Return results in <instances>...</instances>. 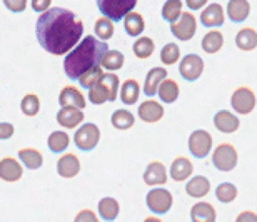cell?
<instances>
[{
	"label": "cell",
	"mask_w": 257,
	"mask_h": 222,
	"mask_svg": "<svg viewBox=\"0 0 257 222\" xmlns=\"http://www.w3.org/2000/svg\"><path fill=\"white\" fill-rule=\"evenodd\" d=\"M239 161V154L232 144H220L214 149L212 154V164L215 169H219L220 172H230L235 169Z\"/></svg>",
	"instance_id": "4"
},
{
	"label": "cell",
	"mask_w": 257,
	"mask_h": 222,
	"mask_svg": "<svg viewBox=\"0 0 257 222\" xmlns=\"http://www.w3.org/2000/svg\"><path fill=\"white\" fill-rule=\"evenodd\" d=\"M194 172V166L192 162L189 161L187 157H177L172 161L171 166V177L176 180V182H182V180H187V177H191Z\"/></svg>",
	"instance_id": "21"
},
{
	"label": "cell",
	"mask_w": 257,
	"mask_h": 222,
	"mask_svg": "<svg viewBox=\"0 0 257 222\" xmlns=\"http://www.w3.org/2000/svg\"><path fill=\"white\" fill-rule=\"evenodd\" d=\"M4 5L10 10V12L20 14V12H24L25 7H27V0H4Z\"/></svg>",
	"instance_id": "43"
},
{
	"label": "cell",
	"mask_w": 257,
	"mask_h": 222,
	"mask_svg": "<svg viewBox=\"0 0 257 222\" xmlns=\"http://www.w3.org/2000/svg\"><path fill=\"white\" fill-rule=\"evenodd\" d=\"M154 40L151 37H139L132 45V52L137 59H149L154 54Z\"/></svg>",
	"instance_id": "32"
},
{
	"label": "cell",
	"mask_w": 257,
	"mask_h": 222,
	"mask_svg": "<svg viewBox=\"0 0 257 222\" xmlns=\"http://www.w3.org/2000/svg\"><path fill=\"white\" fill-rule=\"evenodd\" d=\"M159 97H161L162 102H166V104H174V102L177 100L179 97V85L176 80L172 79H166L159 87Z\"/></svg>",
	"instance_id": "30"
},
{
	"label": "cell",
	"mask_w": 257,
	"mask_h": 222,
	"mask_svg": "<svg viewBox=\"0 0 257 222\" xmlns=\"http://www.w3.org/2000/svg\"><path fill=\"white\" fill-rule=\"evenodd\" d=\"M224 20H225V14L220 4H210L200 14V24L209 29L220 27V25H224Z\"/></svg>",
	"instance_id": "11"
},
{
	"label": "cell",
	"mask_w": 257,
	"mask_h": 222,
	"mask_svg": "<svg viewBox=\"0 0 257 222\" xmlns=\"http://www.w3.org/2000/svg\"><path fill=\"white\" fill-rule=\"evenodd\" d=\"M57 172L60 177L72 179L80 172V161L75 154H65L59 159L57 162Z\"/></svg>",
	"instance_id": "17"
},
{
	"label": "cell",
	"mask_w": 257,
	"mask_h": 222,
	"mask_svg": "<svg viewBox=\"0 0 257 222\" xmlns=\"http://www.w3.org/2000/svg\"><path fill=\"white\" fill-rule=\"evenodd\" d=\"M47 144H49V149L54 154H60V152H64L67 147H69L70 137H69V134L64 132V131H55V132H52L49 136Z\"/></svg>",
	"instance_id": "31"
},
{
	"label": "cell",
	"mask_w": 257,
	"mask_h": 222,
	"mask_svg": "<svg viewBox=\"0 0 257 222\" xmlns=\"http://www.w3.org/2000/svg\"><path fill=\"white\" fill-rule=\"evenodd\" d=\"M166 79H167L166 69H162V67H154V69H151L146 75V82H144V94L147 97H154Z\"/></svg>",
	"instance_id": "14"
},
{
	"label": "cell",
	"mask_w": 257,
	"mask_h": 222,
	"mask_svg": "<svg viewBox=\"0 0 257 222\" xmlns=\"http://www.w3.org/2000/svg\"><path fill=\"white\" fill-rule=\"evenodd\" d=\"M112 126L115 129H119V131H127V129H131L134 126V116L128 110H115L112 114Z\"/></svg>",
	"instance_id": "37"
},
{
	"label": "cell",
	"mask_w": 257,
	"mask_h": 222,
	"mask_svg": "<svg viewBox=\"0 0 257 222\" xmlns=\"http://www.w3.org/2000/svg\"><path fill=\"white\" fill-rule=\"evenodd\" d=\"M14 131H15V127L12 126V124H9V122H0V139H2V141L12 137V136H14Z\"/></svg>",
	"instance_id": "46"
},
{
	"label": "cell",
	"mask_w": 257,
	"mask_h": 222,
	"mask_svg": "<svg viewBox=\"0 0 257 222\" xmlns=\"http://www.w3.org/2000/svg\"><path fill=\"white\" fill-rule=\"evenodd\" d=\"M217 212H215L214 205L209 202H197L191 209V220L192 222H215Z\"/></svg>",
	"instance_id": "23"
},
{
	"label": "cell",
	"mask_w": 257,
	"mask_h": 222,
	"mask_svg": "<svg viewBox=\"0 0 257 222\" xmlns=\"http://www.w3.org/2000/svg\"><path fill=\"white\" fill-rule=\"evenodd\" d=\"M144 182L147 185H164L167 182V170L164 167L162 162L154 161L151 164H147L146 170H144Z\"/></svg>",
	"instance_id": "13"
},
{
	"label": "cell",
	"mask_w": 257,
	"mask_h": 222,
	"mask_svg": "<svg viewBox=\"0 0 257 222\" xmlns=\"http://www.w3.org/2000/svg\"><path fill=\"white\" fill-rule=\"evenodd\" d=\"M124 62H125V57L119 50H109L105 55H104V60H102V67L109 72H114V70H119L124 67Z\"/></svg>",
	"instance_id": "35"
},
{
	"label": "cell",
	"mask_w": 257,
	"mask_h": 222,
	"mask_svg": "<svg viewBox=\"0 0 257 222\" xmlns=\"http://www.w3.org/2000/svg\"><path fill=\"white\" fill-rule=\"evenodd\" d=\"M20 110H22L27 117L37 116L39 110H40V99L35 94L24 95L22 102H20Z\"/></svg>",
	"instance_id": "38"
},
{
	"label": "cell",
	"mask_w": 257,
	"mask_h": 222,
	"mask_svg": "<svg viewBox=\"0 0 257 222\" xmlns=\"http://www.w3.org/2000/svg\"><path fill=\"white\" fill-rule=\"evenodd\" d=\"M30 4H32V9L35 10V12L44 14V12H47V10L50 9L52 0H32Z\"/></svg>",
	"instance_id": "45"
},
{
	"label": "cell",
	"mask_w": 257,
	"mask_h": 222,
	"mask_svg": "<svg viewBox=\"0 0 257 222\" xmlns=\"http://www.w3.org/2000/svg\"><path fill=\"white\" fill-rule=\"evenodd\" d=\"M209 0H186V4H187V7L191 9V10H199V9H202L204 5H207Z\"/></svg>",
	"instance_id": "48"
},
{
	"label": "cell",
	"mask_w": 257,
	"mask_h": 222,
	"mask_svg": "<svg viewBox=\"0 0 257 222\" xmlns=\"http://www.w3.org/2000/svg\"><path fill=\"white\" fill-rule=\"evenodd\" d=\"M89 100L94 105H102V104H105V102H109V94H107V90L104 89V85L99 84V85H95L94 89H90Z\"/></svg>",
	"instance_id": "42"
},
{
	"label": "cell",
	"mask_w": 257,
	"mask_h": 222,
	"mask_svg": "<svg viewBox=\"0 0 257 222\" xmlns=\"http://www.w3.org/2000/svg\"><path fill=\"white\" fill-rule=\"evenodd\" d=\"M235 222H257V214L252 210H244L237 215Z\"/></svg>",
	"instance_id": "47"
},
{
	"label": "cell",
	"mask_w": 257,
	"mask_h": 222,
	"mask_svg": "<svg viewBox=\"0 0 257 222\" xmlns=\"http://www.w3.org/2000/svg\"><path fill=\"white\" fill-rule=\"evenodd\" d=\"M59 104L62 105V109H64V107H74V109L84 110L85 105H87V102H85L84 94H82L79 89H75V87L69 85V87H64L62 92H60Z\"/></svg>",
	"instance_id": "12"
},
{
	"label": "cell",
	"mask_w": 257,
	"mask_h": 222,
	"mask_svg": "<svg viewBox=\"0 0 257 222\" xmlns=\"http://www.w3.org/2000/svg\"><path fill=\"white\" fill-rule=\"evenodd\" d=\"M179 59H181V49H179V45H176L174 42L164 45V49L161 50L162 64L172 65V64H176V62H179Z\"/></svg>",
	"instance_id": "40"
},
{
	"label": "cell",
	"mask_w": 257,
	"mask_h": 222,
	"mask_svg": "<svg viewBox=\"0 0 257 222\" xmlns=\"http://www.w3.org/2000/svg\"><path fill=\"white\" fill-rule=\"evenodd\" d=\"M186 192L187 195H191L194 199H202L210 192V182L207 177L204 175H195L186 185Z\"/></svg>",
	"instance_id": "22"
},
{
	"label": "cell",
	"mask_w": 257,
	"mask_h": 222,
	"mask_svg": "<svg viewBox=\"0 0 257 222\" xmlns=\"http://www.w3.org/2000/svg\"><path fill=\"white\" fill-rule=\"evenodd\" d=\"M17 156L20 159V162H22L24 166L27 167V169H30V170L40 169V167H42V164H44L42 152H39L37 149H34V147L20 149Z\"/></svg>",
	"instance_id": "24"
},
{
	"label": "cell",
	"mask_w": 257,
	"mask_h": 222,
	"mask_svg": "<svg viewBox=\"0 0 257 222\" xmlns=\"http://www.w3.org/2000/svg\"><path fill=\"white\" fill-rule=\"evenodd\" d=\"M214 126L215 129H219L220 132L224 134H232L239 129L240 121L235 114L229 112V110H219L214 116Z\"/></svg>",
	"instance_id": "15"
},
{
	"label": "cell",
	"mask_w": 257,
	"mask_h": 222,
	"mask_svg": "<svg viewBox=\"0 0 257 222\" xmlns=\"http://www.w3.org/2000/svg\"><path fill=\"white\" fill-rule=\"evenodd\" d=\"M124 25H125V32L131 35V37H137L144 32L146 29V22H144V17L139 12H131L124 19Z\"/></svg>",
	"instance_id": "29"
},
{
	"label": "cell",
	"mask_w": 257,
	"mask_h": 222,
	"mask_svg": "<svg viewBox=\"0 0 257 222\" xmlns=\"http://www.w3.org/2000/svg\"><path fill=\"white\" fill-rule=\"evenodd\" d=\"M210 149H212V136L207 131H194L191 136H189V151L194 157L197 159H204L209 156Z\"/></svg>",
	"instance_id": "8"
},
{
	"label": "cell",
	"mask_w": 257,
	"mask_h": 222,
	"mask_svg": "<svg viewBox=\"0 0 257 222\" xmlns=\"http://www.w3.org/2000/svg\"><path fill=\"white\" fill-rule=\"evenodd\" d=\"M144 222H162L159 217H147V219H144Z\"/></svg>",
	"instance_id": "49"
},
{
	"label": "cell",
	"mask_w": 257,
	"mask_h": 222,
	"mask_svg": "<svg viewBox=\"0 0 257 222\" xmlns=\"http://www.w3.org/2000/svg\"><path fill=\"white\" fill-rule=\"evenodd\" d=\"M146 204L151 212L157 215H164L172 207V195L166 189H152L151 192L147 194Z\"/></svg>",
	"instance_id": "6"
},
{
	"label": "cell",
	"mask_w": 257,
	"mask_h": 222,
	"mask_svg": "<svg viewBox=\"0 0 257 222\" xmlns=\"http://www.w3.org/2000/svg\"><path fill=\"white\" fill-rule=\"evenodd\" d=\"M104 72H102V69L100 67H95V69H92V70H89L87 74H84L79 79V82H80V87L82 89H94L95 85H99L100 84V80L104 79Z\"/></svg>",
	"instance_id": "36"
},
{
	"label": "cell",
	"mask_w": 257,
	"mask_h": 222,
	"mask_svg": "<svg viewBox=\"0 0 257 222\" xmlns=\"http://www.w3.org/2000/svg\"><path fill=\"white\" fill-rule=\"evenodd\" d=\"M250 14V4L249 0H229L227 4V17L230 22L240 24L249 17Z\"/></svg>",
	"instance_id": "19"
},
{
	"label": "cell",
	"mask_w": 257,
	"mask_h": 222,
	"mask_svg": "<svg viewBox=\"0 0 257 222\" xmlns=\"http://www.w3.org/2000/svg\"><path fill=\"white\" fill-rule=\"evenodd\" d=\"M84 112L80 109H74V107H64L57 112V122L65 129H74L80 126V122L84 121Z\"/></svg>",
	"instance_id": "20"
},
{
	"label": "cell",
	"mask_w": 257,
	"mask_h": 222,
	"mask_svg": "<svg viewBox=\"0 0 257 222\" xmlns=\"http://www.w3.org/2000/svg\"><path fill=\"white\" fill-rule=\"evenodd\" d=\"M255 94L249 87H239V89L234 90L232 97H230V105L232 109L240 114V116H245V114H250L255 109Z\"/></svg>",
	"instance_id": "7"
},
{
	"label": "cell",
	"mask_w": 257,
	"mask_h": 222,
	"mask_svg": "<svg viewBox=\"0 0 257 222\" xmlns=\"http://www.w3.org/2000/svg\"><path fill=\"white\" fill-rule=\"evenodd\" d=\"M235 45H237L240 50H244V52L254 50L257 47V32L250 27L240 29L237 35H235Z\"/></svg>",
	"instance_id": "25"
},
{
	"label": "cell",
	"mask_w": 257,
	"mask_h": 222,
	"mask_svg": "<svg viewBox=\"0 0 257 222\" xmlns=\"http://www.w3.org/2000/svg\"><path fill=\"white\" fill-rule=\"evenodd\" d=\"M137 116L141 117V121H144V122L154 124L164 117V107L156 100H146L139 105Z\"/></svg>",
	"instance_id": "16"
},
{
	"label": "cell",
	"mask_w": 257,
	"mask_h": 222,
	"mask_svg": "<svg viewBox=\"0 0 257 222\" xmlns=\"http://www.w3.org/2000/svg\"><path fill=\"white\" fill-rule=\"evenodd\" d=\"M119 212H120V205L117 202V199L114 197H104L99 202V214L100 217L107 220V222H112L119 217Z\"/></svg>",
	"instance_id": "26"
},
{
	"label": "cell",
	"mask_w": 257,
	"mask_h": 222,
	"mask_svg": "<svg viewBox=\"0 0 257 222\" xmlns=\"http://www.w3.org/2000/svg\"><path fill=\"white\" fill-rule=\"evenodd\" d=\"M224 45V35L219 30H210L204 35L202 39V49L207 54H217Z\"/></svg>",
	"instance_id": "28"
},
{
	"label": "cell",
	"mask_w": 257,
	"mask_h": 222,
	"mask_svg": "<svg viewBox=\"0 0 257 222\" xmlns=\"http://www.w3.org/2000/svg\"><path fill=\"white\" fill-rule=\"evenodd\" d=\"M237 195H239L237 187L230 182L220 184V185H217V189H215V197H217L219 202H222V204L234 202V200L237 199Z\"/></svg>",
	"instance_id": "34"
},
{
	"label": "cell",
	"mask_w": 257,
	"mask_h": 222,
	"mask_svg": "<svg viewBox=\"0 0 257 222\" xmlns=\"http://www.w3.org/2000/svg\"><path fill=\"white\" fill-rule=\"evenodd\" d=\"M24 169L20 166L19 161H15L12 157H4L0 161V177H2L5 182H17V180L22 177Z\"/></svg>",
	"instance_id": "18"
},
{
	"label": "cell",
	"mask_w": 257,
	"mask_h": 222,
	"mask_svg": "<svg viewBox=\"0 0 257 222\" xmlns=\"http://www.w3.org/2000/svg\"><path fill=\"white\" fill-rule=\"evenodd\" d=\"M109 52V45L94 35H87L82 42L67 54L64 60V70L70 80H79L82 75L95 67H102L104 55Z\"/></svg>",
	"instance_id": "2"
},
{
	"label": "cell",
	"mask_w": 257,
	"mask_h": 222,
	"mask_svg": "<svg viewBox=\"0 0 257 222\" xmlns=\"http://www.w3.org/2000/svg\"><path fill=\"white\" fill-rule=\"evenodd\" d=\"M195 29H197V20H195V17L191 12H182L181 19L177 22L171 24V32L179 40H182V42H187V40H191L194 37Z\"/></svg>",
	"instance_id": "9"
},
{
	"label": "cell",
	"mask_w": 257,
	"mask_h": 222,
	"mask_svg": "<svg viewBox=\"0 0 257 222\" xmlns=\"http://www.w3.org/2000/svg\"><path fill=\"white\" fill-rule=\"evenodd\" d=\"M139 94H141V85H139L137 80L128 79L122 84L120 89V100L124 102L125 105H134L139 99Z\"/></svg>",
	"instance_id": "27"
},
{
	"label": "cell",
	"mask_w": 257,
	"mask_h": 222,
	"mask_svg": "<svg viewBox=\"0 0 257 222\" xmlns=\"http://www.w3.org/2000/svg\"><path fill=\"white\" fill-rule=\"evenodd\" d=\"M95 34L99 35L100 40H109L114 35V22L107 17H100L95 22Z\"/></svg>",
	"instance_id": "41"
},
{
	"label": "cell",
	"mask_w": 257,
	"mask_h": 222,
	"mask_svg": "<svg viewBox=\"0 0 257 222\" xmlns=\"http://www.w3.org/2000/svg\"><path fill=\"white\" fill-rule=\"evenodd\" d=\"M100 141V129L95 124H84L80 129L75 131L74 142L75 146L84 152H90L92 149L97 147V144Z\"/></svg>",
	"instance_id": "5"
},
{
	"label": "cell",
	"mask_w": 257,
	"mask_h": 222,
	"mask_svg": "<svg viewBox=\"0 0 257 222\" xmlns=\"http://www.w3.org/2000/svg\"><path fill=\"white\" fill-rule=\"evenodd\" d=\"M179 72L184 80L195 82L204 72V60L197 54H189L179 64Z\"/></svg>",
	"instance_id": "10"
},
{
	"label": "cell",
	"mask_w": 257,
	"mask_h": 222,
	"mask_svg": "<svg viewBox=\"0 0 257 222\" xmlns=\"http://www.w3.org/2000/svg\"><path fill=\"white\" fill-rule=\"evenodd\" d=\"M182 15V0H167L162 7V19L169 24H174Z\"/></svg>",
	"instance_id": "33"
},
{
	"label": "cell",
	"mask_w": 257,
	"mask_h": 222,
	"mask_svg": "<svg viewBox=\"0 0 257 222\" xmlns=\"http://www.w3.org/2000/svg\"><path fill=\"white\" fill-rule=\"evenodd\" d=\"M74 222H99V217L95 215L94 210L84 209V210H80V212L75 215Z\"/></svg>",
	"instance_id": "44"
},
{
	"label": "cell",
	"mask_w": 257,
	"mask_h": 222,
	"mask_svg": "<svg viewBox=\"0 0 257 222\" xmlns=\"http://www.w3.org/2000/svg\"><path fill=\"white\" fill-rule=\"evenodd\" d=\"M100 84L104 85V89L109 94V102H115L117 97H119V77L115 74H105Z\"/></svg>",
	"instance_id": "39"
},
{
	"label": "cell",
	"mask_w": 257,
	"mask_h": 222,
	"mask_svg": "<svg viewBox=\"0 0 257 222\" xmlns=\"http://www.w3.org/2000/svg\"><path fill=\"white\" fill-rule=\"evenodd\" d=\"M95 2L104 17L110 19L112 22H120L134 12L137 0H95Z\"/></svg>",
	"instance_id": "3"
},
{
	"label": "cell",
	"mask_w": 257,
	"mask_h": 222,
	"mask_svg": "<svg viewBox=\"0 0 257 222\" xmlns=\"http://www.w3.org/2000/svg\"><path fill=\"white\" fill-rule=\"evenodd\" d=\"M84 34V22L64 7H52L40 14L35 24V35L40 47L54 55H65L74 50Z\"/></svg>",
	"instance_id": "1"
}]
</instances>
